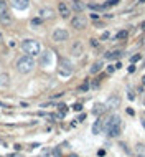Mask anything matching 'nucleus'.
<instances>
[{
	"mask_svg": "<svg viewBox=\"0 0 145 157\" xmlns=\"http://www.w3.org/2000/svg\"><path fill=\"white\" fill-rule=\"evenodd\" d=\"M120 129H122V119L117 114L109 116L107 121L104 122V131L107 132L109 137H117L120 134Z\"/></svg>",
	"mask_w": 145,
	"mask_h": 157,
	"instance_id": "nucleus-1",
	"label": "nucleus"
},
{
	"mask_svg": "<svg viewBox=\"0 0 145 157\" xmlns=\"http://www.w3.org/2000/svg\"><path fill=\"white\" fill-rule=\"evenodd\" d=\"M35 66H36V63H35V58L33 56H22V58H18V61H17V70H18V73H23V75H28V73H31V71L35 70Z\"/></svg>",
	"mask_w": 145,
	"mask_h": 157,
	"instance_id": "nucleus-2",
	"label": "nucleus"
},
{
	"mask_svg": "<svg viewBox=\"0 0 145 157\" xmlns=\"http://www.w3.org/2000/svg\"><path fill=\"white\" fill-rule=\"evenodd\" d=\"M22 50H23V53L28 55V56H38L40 53H41V43L40 42H36V40H23V43H22Z\"/></svg>",
	"mask_w": 145,
	"mask_h": 157,
	"instance_id": "nucleus-3",
	"label": "nucleus"
},
{
	"mask_svg": "<svg viewBox=\"0 0 145 157\" xmlns=\"http://www.w3.org/2000/svg\"><path fill=\"white\" fill-rule=\"evenodd\" d=\"M72 71H74V68H72V63L69 60L63 58L61 61H59V68H58V73L63 76V78H68V76L72 75Z\"/></svg>",
	"mask_w": 145,
	"mask_h": 157,
	"instance_id": "nucleus-4",
	"label": "nucleus"
},
{
	"mask_svg": "<svg viewBox=\"0 0 145 157\" xmlns=\"http://www.w3.org/2000/svg\"><path fill=\"white\" fill-rule=\"evenodd\" d=\"M71 27L76 28V30H84V28L87 27V18L84 17V15H74L71 20Z\"/></svg>",
	"mask_w": 145,
	"mask_h": 157,
	"instance_id": "nucleus-5",
	"label": "nucleus"
},
{
	"mask_svg": "<svg viewBox=\"0 0 145 157\" xmlns=\"http://www.w3.org/2000/svg\"><path fill=\"white\" fill-rule=\"evenodd\" d=\"M68 38H69L68 30H64V28H55V31H53V40L55 42H66Z\"/></svg>",
	"mask_w": 145,
	"mask_h": 157,
	"instance_id": "nucleus-6",
	"label": "nucleus"
},
{
	"mask_svg": "<svg viewBox=\"0 0 145 157\" xmlns=\"http://www.w3.org/2000/svg\"><path fill=\"white\" fill-rule=\"evenodd\" d=\"M0 22L9 23V5L3 0H0Z\"/></svg>",
	"mask_w": 145,
	"mask_h": 157,
	"instance_id": "nucleus-7",
	"label": "nucleus"
},
{
	"mask_svg": "<svg viewBox=\"0 0 145 157\" xmlns=\"http://www.w3.org/2000/svg\"><path fill=\"white\" fill-rule=\"evenodd\" d=\"M12 5L17 10H27L30 5V0H12Z\"/></svg>",
	"mask_w": 145,
	"mask_h": 157,
	"instance_id": "nucleus-8",
	"label": "nucleus"
},
{
	"mask_svg": "<svg viewBox=\"0 0 145 157\" xmlns=\"http://www.w3.org/2000/svg\"><path fill=\"white\" fill-rule=\"evenodd\" d=\"M41 65L45 68H50L53 65V53L51 51H46L45 55H41Z\"/></svg>",
	"mask_w": 145,
	"mask_h": 157,
	"instance_id": "nucleus-9",
	"label": "nucleus"
},
{
	"mask_svg": "<svg viewBox=\"0 0 145 157\" xmlns=\"http://www.w3.org/2000/svg\"><path fill=\"white\" fill-rule=\"evenodd\" d=\"M102 129H104V121L102 119H97L94 122V126H92V134H96V136H99L101 132H102Z\"/></svg>",
	"mask_w": 145,
	"mask_h": 157,
	"instance_id": "nucleus-10",
	"label": "nucleus"
},
{
	"mask_svg": "<svg viewBox=\"0 0 145 157\" xmlns=\"http://www.w3.org/2000/svg\"><path fill=\"white\" fill-rule=\"evenodd\" d=\"M58 10H59V15H61L63 18H68V17H69V7H68L64 2H59Z\"/></svg>",
	"mask_w": 145,
	"mask_h": 157,
	"instance_id": "nucleus-11",
	"label": "nucleus"
},
{
	"mask_svg": "<svg viewBox=\"0 0 145 157\" xmlns=\"http://www.w3.org/2000/svg\"><path fill=\"white\" fill-rule=\"evenodd\" d=\"M53 15H55V12L51 9H41V10H40V18H43V20L51 18Z\"/></svg>",
	"mask_w": 145,
	"mask_h": 157,
	"instance_id": "nucleus-12",
	"label": "nucleus"
},
{
	"mask_svg": "<svg viewBox=\"0 0 145 157\" xmlns=\"http://www.w3.org/2000/svg\"><path fill=\"white\" fill-rule=\"evenodd\" d=\"M104 111H106V104H102V103H96L94 108H92V112H94V114H97V116H101Z\"/></svg>",
	"mask_w": 145,
	"mask_h": 157,
	"instance_id": "nucleus-13",
	"label": "nucleus"
},
{
	"mask_svg": "<svg viewBox=\"0 0 145 157\" xmlns=\"http://www.w3.org/2000/svg\"><path fill=\"white\" fill-rule=\"evenodd\" d=\"M117 104H119V98H117V96H112V98L106 103V108H107V109H111V108H115Z\"/></svg>",
	"mask_w": 145,
	"mask_h": 157,
	"instance_id": "nucleus-14",
	"label": "nucleus"
},
{
	"mask_svg": "<svg viewBox=\"0 0 145 157\" xmlns=\"http://www.w3.org/2000/svg\"><path fill=\"white\" fill-rule=\"evenodd\" d=\"M72 53H74L76 56H79L83 53V45H81V42H76L74 45H72Z\"/></svg>",
	"mask_w": 145,
	"mask_h": 157,
	"instance_id": "nucleus-15",
	"label": "nucleus"
},
{
	"mask_svg": "<svg viewBox=\"0 0 145 157\" xmlns=\"http://www.w3.org/2000/svg\"><path fill=\"white\" fill-rule=\"evenodd\" d=\"M101 68H102V61H97V63H94V65H92V68H91V73H92V75L99 73V71H101Z\"/></svg>",
	"mask_w": 145,
	"mask_h": 157,
	"instance_id": "nucleus-16",
	"label": "nucleus"
},
{
	"mask_svg": "<svg viewBox=\"0 0 145 157\" xmlns=\"http://www.w3.org/2000/svg\"><path fill=\"white\" fill-rule=\"evenodd\" d=\"M119 55H120V51H109V53H106V58L107 60H115V58H119Z\"/></svg>",
	"mask_w": 145,
	"mask_h": 157,
	"instance_id": "nucleus-17",
	"label": "nucleus"
},
{
	"mask_svg": "<svg viewBox=\"0 0 145 157\" xmlns=\"http://www.w3.org/2000/svg\"><path fill=\"white\" fill-rule=\"evenodd\" d=\"M7 84H9V76H7V75H0V86L5 88Z\"/></svg>",
	"mask_w": 145,
	"mask_h": 157,
	"instance_id": "nucleus-18",
	"label": "nucleus"
},
{
	"mask_svg": "<svg viewBox=\"0 0 145 157\" xmlns=\"http://www.w3.org/2000/svg\"><path fill=\"white\" fill-rule=\"evenodd\" d=\"M74 9L78 12H81L84 9V3H79V0H74Z\"/></svg>",
	"mask_w": 145,
	"mask_h": 157,
	"instance_id": "nucleus-19",
	"label": "nucleus"
},
{
	"mask_svg": "<svg viewBox=\"0 0 145 157\" xmlns=\"http://www.w3.org/2000/svg\"><path fill=\"white\" fill-rule=\"evenodd\" d=\"M127 30H122V31H119L117 33V40H124V38H127Z\"/></svg>",
	"mask_w": 145,
	"mask_h": 157,
	"instance_id": "nucleus-20",
	"label": "nucleus"
},
{
	"mask_svg": "<svg viewBox=\"0 0 145 157\" xmlns=\"http://www.w3.org/2000/svg\"><path fill=\"white\" fill-rule=\"evenodd\" d=\"M41 22H43V18H33V20H31V27H38V25H41Z\"/></svg>",
	"mask_w": 145,
	"mask_h": 157,
	"instance_id": "nucleus-21",
	"label": "nucleus"
},
{
	"mask_svg": "<svg viewBox=\"0 0 145 157\" xmlns=\"http://www.w3.org/2000/svg\"><path fill=\"white\" fill-rule=\"evenodd\" d=\"M120 0H107V3H104V7H112V5H117Z\"/></svg>",
	"mask_w": 145,
	"mask_h": 157,
	"instance_id": "nucleus-22",
	"label": "nucleus"
},
{
	"mask_svg": "<svg viewBox=\"0 0 145 157\" xmlns=\"http://www.w3.org/2000/svg\"><path fill=\"white\" fill-rule=\"evenodd\" d=\"M58 109H59V114H61V116H64V114H66V106H64V104H59V106H58Z\"/></svg>",
	"mask_w": 145,
	"mask_h": 157,
	"instance_id": "nucleus-23",
	"label": "nucleus"
},
{
	"mask_svg": "<svg viewBox=\"0 0 145 157\" xmlns=\"http://www.w3.org/2000/svg\"><path fill=\"white\" fill-rule=\"evenodd\" d=\"M92 10H102V9H106V7L104 5H94V3H92V5H89Z\"/></svg>",
	"mask_w": 145,
	"mask_h": 157,
	"instance_id": "nucleus-24",
	"label": "nucleus"
},
{
	"mask_svg": "<svg viewBox=\"0 0 145 157\" xmlns=\"http://www.w3.org/2000/svg\"><path fill=\"white\" fill-rule=\"evenodd\" d=\"M139 60H142V55H135V56H132L130 61H132V63H135V61H139Z\"/></svg>",
	"mask_w": 145,
	"mask_h": 157,
	"instance_id": "nucleus-25",
	"label": "nucleus"
},
{
	"mask_svg": "<svg viewBox=\"0 0 145 157\" xmlns=\"http://www.w3.org/2000/svg\"><path fill=\"white\" fill-rule=\"evenodd\" d=\"M72 109H74V111H81L83 109V104H79V103L74 104V106H72Z\"/></svg>",
	"mask_w": 145,
	"mask_h": 157,
	"instance_id": "nucleus-26",
	"label": "nucleus"
},
{
	"mask_svg": "<svg viewBox=\"0 0 145 157\" xmlns=\"http://www.w3.org/2000/svg\"><path fill=\"white\" fill-rule=\"evenodd\" d=\"M114 71H115V66H112V65H109V66H107V73H109V75L114 73Z\"/></svg>",
	"mask_w": 145,
	"mask_h": 157,
	"instance_id": "nucleus-27",
	"label": "nucleus"
},
{
	"mask_svg": "<svg viewBox=\"0 0 145 157\" xmlns=\"http://www.w3.org/2000/svg\"><path fill=\"white\" fill-rule=\"evenodd\" d=\"M135 70H137V68H135V63H132V65L129 66V73H134Z\"/></svg>",
	"mask_w": 145,
	"mask_h": 157,
	"instance_id": "nucleus-28",
	"label": "nucleus"
},
{
	"mask_svg": "<svg viewBox=\"0 0 145 157\" xmlns=\"http://www.w3.org/2000/svg\"><path fill=\"white\" fill-rule=\"evenodd\" d=\"M91 46H94V48H97V46H99V43H97V40H94V38H92V40H91Z\"/></svg>",
	"mask_w": 145,
	"mask_h": 157,
	"instance_id": "nucleus-29",
	"label": "nucleus"
},
{
	"mask_svg": "<svg viewBox=\"0 0 145 157\" xmlns=\"http://www.w3.org/2000/svg\"><path fill=\"white\" fill-rule=\"evenodd\" d=\"M109 37H111V33H109V31H104V33H102V38H104V40L109 38Z\"/></svg>",
	"mask_w": 145,
	"mask_h": 157,
	"instance_id": "nucleus-30",
	"label": "nucleus"
},
{
	"mask_svg": "<svg viewBox=\"0 0 145 157\" xmlns=\"http://www.w3.org/2000/svg\"><path fill=\"white\" fill-rule=\"evenodd\" d=\"M87 88H89V84H87V83H84V84H83V86H81V89H83V91H86V89H87Z\"/></svg>",
	"mask_w": 145,
	"mask_h": 157,
	"instance_id": "nucleus-31",
	"label": "nucleus"
},
{
	"mask_svg": "<svg viewBox=\"0 0 145 157\" xmlns=\"http://www.w3.org/2000/svg\"><path fill=\"white\" fill-rule=\"evenodd\" d=\"M127 114H130V116H134V109H130V108H127Z\"/></svg>",
	"mask_w": 145,
	"mask_h": 157,
	"instance_id": "nucleus-32",
	"label": "nucleus"
},
{
	"mask_svg": "<svg viewBox=\"0 0 145 157\" xmlns=\"http://www.w3.org/2000/svg\"><path fill=\"white\" fill-rule=\"evenodd\" d=\"M91 18H92V20H97V18H99V15H97V13H92V15H91Z\"/></svg>",
	"mask_w": 145,
	"mask_h": 157,
	"instance_id": "nucleus-33",
	"label": "nucleus"
},
{
	"mask_svg": "<svg viewBox=\"0 0 145 157\" xmlns=\"http://www.w3.org/2000/svg\"><path fill=\"white\" fill-rule=\"evenodd\" d=\"M129 99H130V101H132V99H135V94H132V93H129Z\"/></svg>",
	"mask_w": 145,
	"mask_h": 157,
	"instance_id": "nucleus-34",
	"label": "nucleus"
},
{
	"mask_svg": "<svg viewBox=\"0 0 145 157\" xmlns=\"http://www.w3.org/2000/svg\"><path fill=\"white\" fill-rule=\"evenodd\" d=\"M140 28H142V30H145V22L142 23V25H140Z\"/></svg>",
	"mask_w": 145,
	"mask_h": 157,
	"instance_id": "nucleus-35",
	"label": "nucleus"
},
{
	"mask_svg": "<svg viewBox=\"0 0 145 157\" xmlns=\"http://www.w3.org/2000/svg\"><path fill=\"white\" fill-rule=\"evenodd\" d=\"M68 157H78V155H76V154H71V155H68Z\"/></svg>",
	"mask_w": 145,
	"mask_h": 157,
	"instance_id": "nucleus-36",
	"label": "nucleus"
},
{
	"mask_svg": "<svg viewBox=\"0 0 145 157\" xmlns=\"http://www.w3.org/2000/svg\"><path fill=\"white\" fill-rule=\"evenodd\" d=\"M139 3H145V0H139Z\"/></svg>",
	"mask_w": 145,
	"mask_h": 157,
	"instance_id": "nucleus-37",
	"label": "nucleus"
},
{
	"mask_svg": "<svg viewBox=\"0 0 145 157\" xmlns=\"http://www.w3.org/2000/svg\"><path fill=\"white\" fill-rule=\"evenodd\" d=\"M2 38H3V37H2V31H0V42H2Z\"/></svg>",
	"mask_w": 145,
	"mask_h": 157,
	"instance_id": "nucleus-38",
	"label": "nucleus"
}]
</instances>
